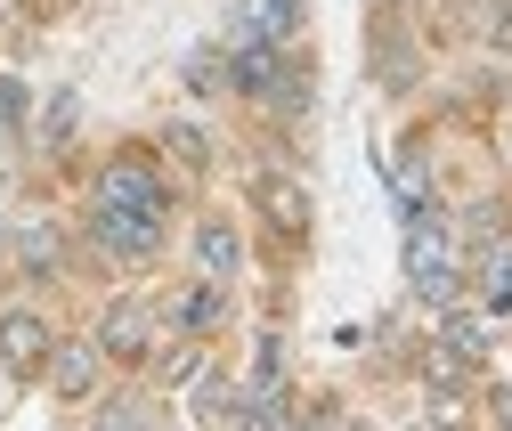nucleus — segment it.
<instances>
[{
  "mask_svg": "<svg viewBox=\"0 0 512 431\" xmlns=\"http://www.w3.org/2000/svg\"><path fill=\"white\" fill-rule=\"evenodd\" d=\"M98 204H106V212H155V220H163V171H155L147 155H114V163L98 171Z\"/></svg>",
  "mask_w": 512,
  "mask_h": 431,
  "instance_id": "f257e3e1",
  "label": "nucleus"
},
{
  "mask_svg": "<svg viewBox=\"0 0 512 431\" xmlns=\"http://www.w3.org/2000/svg\"><path fill=\"white\" fill-rule=\"evenodd\" d=\"M90 236H98V253L114 261H155V244H163V220L155 212H90Z\"/></svg>",
  "mask_w": 512,
  "mask_h": 431,
  "instance_id": "f03ea898",
  "label": "nucleus"
},
{
  "mask_svg": "<svg viewBox=\"0 0 512 431\" xmlns=\"http://www.w3.org/2000/svg\"><path fill=\"white\" fill-rule=\"evenodd\" d=\"M293 33H301V0H236V17H228V41H220V49H244V41L285 49Z\"/></svg>",
  "mask_w": 512,
  "mask_h": 431,
  "instance_id": "7ed1b4c3",
  "label": "nucleus"
},
{
  "mask_svg": "<svg viewBox=\"0 0 512 431\" xmlns=\"http://www.w3.org/2000/svg\"><path fill=\"white\" fill-rule=\"evenodd\" d=\"M98 350H106V358H147V350H155V301L122 293L114 310L98 318Z\"/></svg>",
  "mask_w": 512,
  "mask_h": 431,
  "instance_id": "20e7f679",
  "label": "nucleus"
},
{
  "mask_svg": "<svg viewBox=\"0 0 512 431\" xmlns=\"http://www.w3.org/2000/svg\"><path fill=\"white\" fill-rule=\"evenodd\" d=\"M228 90H244V98H277V90H285V49H269V41L228 49Z\"/></svg>",
  "mask_w": 512,
  "mask_h": 431,
  "instance_id": "39448f33",
  "label": "nucleus"
},
{
  "mask_svg": "<svg viewBox=\"0 0 512 431\" xmlns=\"http://www.w3.org/2000/svg\"><path fill=\"white\" fill-rule=\"evenodd\" d=\"M49 326L33 318V310H9V318H0V366H25V375H33V366H49Z\"/></svg>",
  "mask_w": 512,
  "mask_h": 431,
  "instance_id": "423d86ee",
  "label": "nucleus"
},
{
  "mask_svg": "<svg viewBox=\"0 0 512 431\" xmlns=\"http://www.w3.org/2000/svg\"><path fill=\"white\" fill-rule=\"evenodd\" d=\"M98 342H66V350H49V391L57 399H90V383H98Z\"/></svg>",
  "mask_w": 512,
  "mask_h": 431,
  "instance_id": "0eeeda50",
  "label": "nucleus"
},
{
  "mask_svg": "<svg viewBox=\"0 0 512 431\" xmlns=\"http://www.w3.org/2000/svg\"><path fill=\"white\" fill-rule=\"evenodd\" d=\"M196 261H204V277H212V285H228V277H236L244 244H236V228H228V220H204V228H196Z\"/></svg>",
  "mask_w": 512,
  "mask_h": 431,
  "instance_id": "6e6552de",
  "label": "nucleus"
},
{
  "mask_svg": "<svg viewBox=\"0 0 512 431\" xmlns=\"http://www.w3.org/2000/svg\"><path fill=\"white\" fill-rule=\"evenodd\" d=\"M261 212H269L277 228H293V236L309 228V196L293 188V179H285V171H261Z\"/></svg>",
  "mask_w": 512,
  "mask_h": 431,
  "instance_id": "1a4fd4ad",
  "label": "nucleus"
},
{
  "mask_svg": "<svg viewBox=\"0 0 512 431\" xmlns=\"http://www.w3.org/2000/svg\"><path fill=\"white\" fill-rule=\"evenodd\" d=\"M228 431H293V407H285V391H244Z\"/></svg>",
  "mask_w": 512,
  "mask_h": 431,
  "instance_id": "9d476101",
  "label": "nucleus"
},
{
  "mask_svg": "<svg viewBox=\"0 0 512 431\" xmlns=\"http://www.w3.org/2000/svg\"><path fill=\"white\" fill-rule=\"evenodd\" d=\"M171 318H179L187 334H212V326L228 318V293H220V285L204 277V285H187V293H179V310H171Z\"/></svg>",
  "mask_w": 512,
  "mask_h": 431,
  "instance_id": "9b49d317",
  "label": "nucleus"
},
{
  "mask_svg": "<svg viewBox=\"0 0 512 431\" xmlns=\"http://www.w3.org/2000/svg\"><path fill=\"white\" fill-rule=\"evenodd\" d=\"M480 310H488V318L512 310V244H496V253L480 261Z\"/></svg>",
  "mask_w": 512,
  "mask_h": 431,
  "instance_id": "f8f14e48",
  "label": "nucleus"
},
{
  "mask_svg": "<svg viewBox=\"0 0 512 431\" xmlns=\"http://www.w3.org/2000/svg\"><path fill=\"white\" fill-rule=\"evenodd\" d=\"M163 155L187 163V171H204V163H212V139L196 131V122H171V131H163Z\"/></svg>",
  "mask_w": 512,
  "mask_h": 431,
  "instance_id": "ddd939ff",
  "label": "nucleus"
},
{
  "mask_svg": "<svg viewBox=\"0 0 512 431\" xmlns=\"http://www.w3.org/2000/svg\"><path fill=\"white\" fill-rule=\"evenodd\" d=\"M447 350H456L464 366L488 358V318H456V310H447Z\"/></svg>",
  "mask_w": 512,
  "mask_h": 431,
  "instance_id": "4468645a",
  "label": "nucleus"
},
{
  "mask_svg": "<svg viewBox=\"0 0 512 431\" xmlns=\"http://www.w3.org/2000/svg\"><path fill=\"white\" fill-rule=\"evenodd\" d=\"M220 82H228V57H220V49H187V90L212 98Z\"/></svg>",
  "mask_w": 512,
  "mask_h": 431,
  "instance_id": "2eb2a0df",
  "label": "nucleus"
},
{
  "mask_svg": "<svg viewBox=\"0 0 512 431\" xmlns=\"http://www.w3.org/2000/svg\"><path fill=\"white\" fill-rule=\"evenodd\" d=\"M464 236L480 244V253H496V244H504V204H496V196L472 204V212H464Z\"/></svg>",
  "mask_w": 512,
  "mask_h": 431,
  "instance_id": "dca6fc26",
  "label": "nucleus"
},
{
  "mask_svg": "<svg viewBox=\"0 0 512 431\" xmlns=\"http://www.w3.org/2000/svg\"><path fill=\"white\" fill-rule=\"evenodd\" d=\"M196 415H204V423H236V391H228L220 375H204V383H196Z\"/></svg>",
  "mask_w": 512,
  "mask_h": 431,
  "instance_id": "f3484780",
  "label": "nucleus"
},
{
  "mask_svg": "<svg viewBox=\"0 0 512 431\" xmlns=\"http://www.w3.org/2000/svg\"><path fill=\"white\" fill-rule=\"evenodd\" d=\"M17 253H25V269H57V228H41V220H33V228L17 236Z\"/></svg>",
  "mask_w": 512,
  "mask_h": 431,
  "instance_id": "a211bd4d",
  "label": "nucleus"
},
{
  "mask_svg": "<svg viewBox=\"0 0 512 431\" xmlns=\"http://www.w3.org/2000/svg\"><path fill=\"white\" fill-rule=\"evenodd\" d=\"M90 431H155V415H147L139 399H114V407H106V415H98Z\"/></svg>",
  "mask_w": 512,
  "mask_h": 431,
  "instance_id": "6ab92c4d",
  "label": "nucleus"
},
{
  "mask_svg": "<svg viewBox=\"0 0 512 431\" xmlns=\"http://www.w3.org/2000/svg\"><path fill=\"white\" fill-rule=\"evenodd\" d=\"M488 41L512 49V0H488Z\"/></svg>",
  "mask_w": 512,
  "mask_h": 431,
  "instance_id": "aec40b11",
  "label": "nucleus"
},
{
  "mask_svg": "<svg viewBox=\"0 0 512 431\" xmlns=\"http://www.w3.org/2000/svg\"><path fill=\"white\" fill-rule=\"evenodd\" d=\"M163 383H196V350H171L163 358Z\"/></svg>",
  "mask_w": 512,
  "mask_h": 431,
  "instance_id": "412c9836",
  "label": "nucleus"
},
{
  "mask_svg": "<svg viewBox=\"0 0 512 431\" xmlns=\"http://www.w3.org/2000/svg\"><path fill=\"white\" fill-rule=\"evenodd\" d=\"M309 431H350V415H342V407L326 399V407H317V415H309Z\"/></svg>",
  "mask_w": 512,
  "mask_h": 431,
  "instance_id": "4be33fe9",
  "label": "nucleus"
},
{
  "mask_svg": "<svg viewBox=\"0 0 512 431\" xmlns=\"http://www.w3.org/2000/svg\"><path fill=\"white\" fill-rule=\"evenodd\" d=\"M488 407H496V423L512 431V391H488Z\"/></svg>",
  "mask_w": 512,
  "mask_h": 431,
  "instance_id": "5701e85b",
  "label": "nucleus"
},
{
  "mask_svg": "<svg viewBox=\"0 0 512 431\" xmlns=\"http://www.w3.org/2000/svg\"><path fill=\"white\" fill-rule=\"evenodd\" d=\"M391 9H407V0H391Z\"/></svg>",
  "mask_w": 512,
  "mask_h": 431,
  "instance_id": "b1692460",
  "label": "nucleus"
},
{
  "mask_svg": "<svg viewBox=\"0 0 512 431\" xmlns=\"http://www.w3.org/2000/svg\"><path fill=\"white\" fill-rule=\"evenodd\" d=\"M0 131H9V122H0Z\"/></svg>",
  "mask_w": 512,
  "mask_h": 431,
  "instance_id": "393cba45",
  "label": "nucleus"
}]
</instances>
